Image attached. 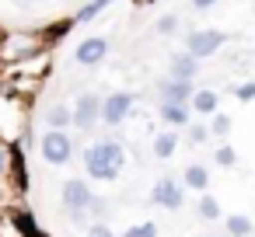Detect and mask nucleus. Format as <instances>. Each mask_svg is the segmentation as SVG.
Listing matches in <instances>:
<instances>
[{"instance_id":"3","label":"nucleus","mask_w":255,"mask_h":237,"mask_svg":"<svg viewBox=\"0 0 255 237\" xmlns=\"http://www.w3.org/2000/svg\"><path fill=\"white\" fill-rule=\"evenodd\" d=\"M91 206H95V192H91V185H88L84 178H70V181H63V209H67L70 216L81 220Z\"/></svg>"},{"instance_id":"19","label":"nucleus","mask_w":255,"mask_h":237,"mask_svg":"<svg viewBox=\"0 0 255 237\" xmlns=\"http://www.w3.org/2000/svg\"><path fill=\"white\" fill-rule=\"evenodd\" d=\"M175 147H178V136H175V133H157V136H154V157L168 160V157L175 154Z\"/></svg>"},{"instance_id":"23","label":"nucleus","mask_w":255,"mask_h":237,"mask_svg":"<svg viewBox=\"0 0 255 237\" xmlns=\"http://www.w3.org/2000/svg\"><path fill=\"white\" fill-rule=\"evenodd\" d=\"M199 216H203V220H217V216H220V202H217L213 195H203V199H199Z\"/></svg>"},{"instance_id":"32","label":"nucleus","mask_w":255,"mask_h":237,"mask_svg":"<svg viewBox=\"0 0 255 237\" xmlns=\"http://www.w3.org/2000/svg\"><path fill=\"white\" fill-rule=\"evenodd\" d=\"M136 4H140V7H147V4H154V0H136Z\"/></svg>"},{"instance_id":"31","label":"nucleus","mask_w":255,"mask_h":237,"mask_svg":"<svg viewBox=\"0 0 255 237\" xmlns=\"http://www.w3.org/2000/svg\"><path fill=\"white\" fill-rule=\"evenodd\" d=\"M4 39H7V32H4V28H0V46H4Z\"/></svg>"},{"instance_id":"17","label":"nucleus","mask_w":255,"mask_h":237,"mask_svg":"<svg viewBox=\"0 0 255 237\" xmlns=\"http://www.w3.org/2000/svg\"><path fill=\"white\" fill-rule=\"evenodd\" d=\"M74 25H77L74 18H60V21L46 25V28H42V46H56V42H60V39H63V35H67Z\"/></svg>"},{"instance_id":"1","label":"nucleus","mask_w":255,"mask_h":237,"mask_svg":"<svg viewBox=\"0 0 255 237\" xmlns=\"http://www.w3.org/2000/svg\"><path fill=\"white\" fill-rule=\"evenodd\" d=\"M123 164H126V150H123L119 140H95V143L84 150V171H88V178H95V181H112V178H119Z\"/></svg>"},{"instance_id":"27","label":"nucleus","mask_w":255,"mask_h":237,"mask_svg":"<svg viewBox=\"0 0 255 237\" xmlns=\"http://www.w3.org/2000/svg\"><path fill=\"white\" fill-rule=\"evenodd\" d=\"M88 237H116V234H112V227H109V223L95 220V223L88 227Z\"/></svg>"},{"instance_id":"20","label":"nucleus","mask_w":255,"mask_h":237,"mask_svg":"<svg viewBox=\"0 0 255 237\" xmlns=\"http://www.w3.org/2000/svg\"><path fill=\"white\" fill-rule=\"evenodd\" d=\"M227 234L231 237H252V220L245 213H231L227 216Z\"/></svg>"},{"instance_id":"6","label":"nucleus","mask_w":255,"mask_h":237,"mask_svg":"<svg viewBox=\"0 0 255 237\" xmlns=\"http://www.w3.org/2000/svg\"><path fill=\"white\" fill-rule=\"evenodd\" d=\"M102 105H105V98H98L95 91H84L81 98H77V105H74V126L77 129H95L98 122H102Z\"/></svg>"},{"instance_id":"22","label":"nucleus","mask_w":255,"mask_h":237,"mask_svg":"<svg viewBox=\"0 0 255 237\" xmlns=\"http://www.w3.org/2000/svg\"><path fill=\"white\" fill-rule=\"evenodd\" d=\"M189 129V143L192 147H199V143H206L213 133H210V126H203V122H192V126H185Z\"/></svg>"},{"instance_id":"9","label":"nucleus","mask_w":255,"mask_h":237,"mask_svg":"<svg viewBox=\"0 0 255 237\" xmlns=\"http://www.w3.org/2000/svg\"><path fill=\"white\" fill-rule=\"evenodd\" d=\"M192 94H196L192 80H175V77L161 80V105H192Z\"/></svg>"},{"instance_id":"11","label":"nucleus","mask_w":255,"mask_h":237,"mask_svg":"<svg viewBox=\"0 0 255 237\" xmlns=\"http://www.w3.org/2000/svg\"><path fill=\"white\" fill-rule=\"evenodd\" d=\"M11 174H14V188L28 192V164H25V147L11 143Z\"/></svg>"},{"instance_id":"21","label":"nucleus","mask_w":255,"mask_h":237,"mask_svg":"<svg viewBox=\"0 0 255 237\" xmlns=\"http://www.w3.org/2000/svg\"><path fill=\"white\" fill-rule=\"evenodd\" d=\"M210 133L224 140V136L231 133V115H224V112H217V115H210Z\"/></svg>"},{"instance_id":"8","label":"nucleus","mask_w":255,"mask_h":237,"mask_svg":"<svg viewBox=\"0 0 255 237\" xmlns=\"http://www.w3.org/2000/svg\"><path fill=\"white\" fill-rule=\"evenodd\" d=\"M74 60H77L81 67H98L102 60H109V39H102V35L81 39L77 49H74Z\"/></svg>"},{"instance_id":"12","label":"nucleus","mask_w":255,"mask_h":237,"mask_svg":"<svg viewBox=\"0 0 255 237\" xmlns=\"http://www.w3.org/2000/svg\"><path fill=\"white\" fill-rule=\"evenodd\" d=\"M192 112H196V115H217V112H220V94H217L213 87H199V91L192 94Z\"/></svg>"},{"instance_id":"15","label":"nucleus","mask_w":255,"mask_h":237,"mask_svg":"<svg viewBox=\"0 0 255 237\" xmlns=\"http://www.w3.org/2000/svg\"><path fill=\"white\" fill-rule=\"evenodd\" d=\"M182 185H185V188H196V192H206V185H210V171H206L203 164H189V167L182 171Z\"/></svg>"},{"instance_id":"24","label":"nucleus","mask_w":255,"mask_h":237,"mask_svg":"<svg viewBox=\"0 0 255 237\" xmlns=\"http://www.w3.org/2000/svg\"><path fill=\"white\" fill-rule=\"evenodd\" d=\"M217 164H220V167H234V164H238V154H234V147L220 143V147H217Z\"/></svg>"},{"instance_id":"10","label":"nucleus","mask_w":255,"mask_h":237,"mask_svg":"<svg viewBox=\"0 0 255 237\" xmlns=\"http://www.w3.org/2000/svg\"><path fill=\"white\" fill-rule=\"evenodd\" d=\"M196 74H199V60H196L189 49L171 56V63H168V77H175V80H196Z\"/></svg>"},{"instance_id":"13","label":"nucleus","mask_w":255,"mask_h":237,"mask_svg":"<svg viewBox=\"0 0 255 237\" xmlns=\"http://www.w3.org/2000/svg\"><path fill=\"white\" fill-rule=\"evenodd\" d=\"M11 230H14L18 237H46L28 209H14V213H11Z\"/></svg>"},{"instance_id":"29","label":"nucleus","mask_w":255,"mask_h":237,"mask_svg":"<svg viewBox=\"0 0 255 237\" xmlns=\"http://www.w3.org/2000/svg\"><path fill=\"white\" fill-rule=\"evenodd\" d=\"M7 171H11V150L0 143V174H7Z\"/></svg>"},{"instance_id":"28","label":"nucleus","mask_w":255,"mask_h":237,"mask_svg":"<svg viewBox=\"0 0 255 237\" xmlns=\"http://www.w3.org/2000/svg\"><path fill=\"white\" fill-rule=\"evenodd\" d=\"M175 28H178V18H175V14H164V18L157 21V32H161V35H171Z\"/></svg>"},{"instance_id":"5","label":"nucleus","mask_w":255,"mask_h":237,"mask_svg":"<svg viewBox=\"0 0 255 237\" xmlns=\"http://www.w3.org/2000/svg\"><path fill=\"white\" fill-rule=\"evenodd\" d=\"M133 105H136L133 91H112V94H105L102 122H105V126H123V122L129 119V112H133Z\"/></svg>"},{"instance_id":"2","label":"nucleus","mask_w":255,"mask_h":237,"mask_svg":"<svg viewBox=\"0 0 255 237\" xmlns=\"http://www.w3.org/2000/svg\"><path fill=\"white\" fill-rule=\"evenodd\" d=\"M39 154H42L46 164L63 167V164L74 157V140H70V133H67V129H46L42 140H39Z\"/></svg>"},{"instance_id":"26","label":"nucleus","mask_w":255,"mask_h":237,"mask_svg":"<svg viewBox=\"0 0 255 237\" xmlns=\"http://www.w3.org/2000/svg\"><path fill=\"white\" fill-rule=\"evenodd\" d=\"M234 98H238V101H255V80L238 84V87H234Z\"/></svg>"},{"instance_id":"30","label":"nucleus","mask_w":255,"mask_h":237,"mask_svg":"<svg viewBox=\"0 0 255 237\" xmlns=\"http://www.w3.org/2000/svg\"><path fill=\"white\" fill-rule=\"evenodd\" d=\"M213 4H220V0H192V7H196V11H210Z\"/></svg>"},{"instance_id":"7","label":"nucleus","mask_w":255,"mask_h":237,"mask_svg":"<svg viewBox=\"0 0 255 237\" xmlns=\"http://www.w3.org/2000/svg\"><path fill=\"white\" fill-rule=\"evenodd\" d=\"M150 202L154 206H164V209H182L185 202V192H182V181L178 178H157L154 188H150Z\"/></svg>"},{"instance_id":"16","label":"nucleus","mask_w":255,"mask_h":237,"mask_svg":"<svg viewBox=\"0 0 255 237\" xmlns=\"http://www.w3.org/2000/svg\"><path fill=\"white\" fill-rule=\"evenodd\" d=\"M112 4H116V0H88L81 11H74V21H77V25H88V21H95L98 14H105Z\"/></svg>"},{"instance_id":"14","label":"nucleus","mask_w":255,"mask_h":237,"mask_svg":"<svg viewBox=\"0 0 255 237\" xmlns=\"http://www.w3.org/2000/svg\"><path fill=\"white\" fill-rule=\"evenodd\" d=\"M161 119L168 126H192V105H161Z\"/></svg>"},{"instance_id":"4","label":"nucleus","mask_w":255,"mask_h":237,"mask_svg":"<svg viewBox=\"0 0 255 237\" xmlns=\"http://www.w3.org/2000/svg\"><path fill=\"white\" fill-rule=\"evenodd\" d=\"M224 42H227V35H224V32H217V28H196V32H189V35H185V49H189L196 60L213 56Z\"/></svg>"},{"instance_id":"18","label":"nucleus","mask_w":255,"mask_h":237,"mask_svg":"<svg viewBox=\"0 0 255 237\" xmlns=\"http://www.w3.org/2000/svg\"><path fill=\"white\" fill-rule=\"evenodd\" d=\"M46 126H49V129H67V126H74V112H70L67 105H53V108L46 112Z\"/></svg>"},{"instance_id":"25","label":"nucleus","mask_w":255,"mask_h":237,"mask_svg":"<svg viewBox=\"0 0 255 237\" xmlns=\"http://www.w3.org/2000/svg\"><path fill=\"white\" fill-rule=\"evenodd\" d=\"M123 237H157V223L147 220V223H140V227H129Z\"/></svg>"}]
</instances>
